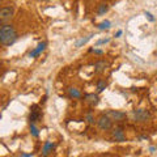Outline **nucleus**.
I'll return each instance as SVG.
<instances>
[{"label":"nucleus","instance_id":"5","mask_svg":"<svg viewBox=\"0 0 157 157\" xmlns=\"http://www.w3.org/2000/svg\"><path fill=\"white\" fill-rule=\"evenodd\" d=\"M132 115H134L135 122L143 123V122H147L151 118V111L147 110V109H137V110H134Z\"/></svg>","mask_w":157,"mask_h":157},{"label":"nucleus","instance_id":"18","mask_svg":"<svg viewBox=\"0 0 157 157\" xmlns=\"http://www.w3.org/2000/svg\"><path fill=\"white\" fill-rule=\"evenodd\" d=\"M30 134H32V136H34V137H38V136H39V130L37 128L36 123H30Z\"/></svg>","mask_w":157,"mask_h":157},{"label":"nucleus","instance_id":"7","mask_svg":"<svg viewBox=\"0 0 157 157\" xmlns=\"http://www.w3.org/2000/svg\"><path fill=\"white\" fill-rule=\"evenodd\" d=\"M111 135H113V139L115 141H118V143H123V141H126V135H124V131L122 127H115V128H113Z\"/></svg>","mask_w":157,"mask_h":157},{"label":"nucleus","instance_id":"1","mask_svg":"<svg viewBox=\"0 0 157 157\" xmlns=\"http://www.w3.org/2000/svg\"><path fill=\"white\" fill-rule=\"evenodd\" d=\"M17 38H18V34L13 25H11V24L2 25V28H0V43L3 46L13 45L17 41Z\"/></svg>","mask_w":157,"mask_h":157},{"label":"nucleus","instance_id":"13","mask_svg":"<svg viewBox=\"0 0 157 157\" xmlns=\"http://www.w3.org/2000/svg\"><path fill=\"white\" fill-rule=\"evenodd\" d=\"M107 86V81L104 80V78H101V80L97 81V93H102Z\"/></svg>","mask_w":157,"mask_h":157},{"label":"nucleus","instance_id":"17","mask_svg":"<svg viewBox=\"0 0 157 157\" xmlns=\"http://www.w3.org/2000/svg\"><path fill=\"white\" fill-rule=\"evenodd\" d=\"M85 121L88 122L89 124H93L94 123V117H93V110H89L85 114Z\"/></svg>","mask_w":157,"mask_h":157},{"label":"nucleus","instance_id":"19","mask_svg":"<svg viewBox=\"0 0 157 157\" xmlns=\"http://www.w3.org/2000/svg\"><path fill=\"white\" fill-rule=\"evenodd\" d=\"M110 42V38H104V39H98L96 42V46H100V45H106V43Z\"/></svg>","mask_w":157,"mask_h":157},{"label":"nucleus","instance_id":"9","mask_svg":"<svg viewBox=\"0 0 157 157\" xmlns=\"http://www.w3.org/2000/svg\"><path fill=\"white\" fill-rule=\"evenodd\" d=\"M84 98L90 106H97L100 104V96H98V93H88V94L84 96Z\"/></svg>","mask_w":157,"mask_h":157},{"label":"nucleus","instance_id":"12","mask_svg":"<svg viewBox=\"0 0 157 157\" xmlns=\"http://www.w3.org/2000/svg\"><path fill=\"white\" fill-rule=\"evenodd\" d=\"M68 96L71 98H81V92L76 89V88H68Z\"/></svg>","mask_w":157,"mask_h":157},{"label":"nucleus","instance_id":"3","mask_svg":"<svg viewBox=\"0 0 157 157\" xmlns=\"http://www.w3.org/2000/svg\"><path fill=\"white\" fill-rule=\"evenodd\" d=\"M97 126H98V128L100 130L107 131V130H110L113 127V119L106 114V113L105 114H101L100 117H98V119H97Z\"/></svg>","mask_w":157,"mask_h":157},{"label":"nucleus","instance_id":"6","mask_svg":"<svg viewBox=\"0 0 157 157\" xmlns=\"http://www.w3.org/2000/svg\"><path fill=\"white\" fill-rule=\"evenodd\" d=\"M106 114L109 115L113 121H115V122H123L127 118L126 113L124 111H119V110H107Z\"/></svg>","mask_w":157,"mask_h":157},{"label":"nucleus","instance_id":"23","mask_svg":"<svg viewBox=\"0 0 157 157\" xmlns=\"http://www.w3.org/2000/svg\"><path fill=\"white\" fill-rule=\"evenodd\" d=\"M122 33H123V32H122V30H118V32L115 33V38H119V37L122 36Z\"/></svg>","mask_w":157,"mask_h":157},{"label":"nucleus","instance_id":"2","mask_svg":"<svg viewBox=\"0 0 157 157\" xmlns=\"http://www.w3.org/2000/svg\"><path fill=\"white\" fill-rule=\"evenodd\" d=\"M14 8L13 7H3L0 11V24L2 25H7V24L13 18Z\"/></svg>","mask_w":157,"mask_h":157},{"label":"nucleus","instance_id":"14","mask_svg":"<svg viewBox=\"0 0 157 157\" xmlns=\"http://www.w3.org/2000/svg\"><path fill=\"white\" fill-rule=\"evenodd\" d=\"M107 11H109V4L107 3H101L100 6L97 7V13L100 14V16L101 14H105Z\"/></svg>","mask_w":157,"mask_h":157},{"label":"nucleus","instance_id":"22","mask_svg":"<svg viewBox=\"0 0 157 157\" xmlns=\"http://www.w3.org/2000/svg\"><path fill=\"white\" fill-rule=\"evenodd\" d=\"M34 153L32 152V153H21V157H33Z\"/></svg>","mask_w":157,"mask_h":157},{"label":"nucleus","instance_id":"8","mask_svg":"<svg viewBox=\"0 0 157 157\" xmlns=\"http://www.w3.org/2000/svg\"><path fill=\"white\" fill-rule=\"evenodd\" d=\"M47 46V42L46 41H42V42H39L37 47L36 48H33V50L29 52V58H37L38 55H41V54L45 51V48Z\"/></svg>","mask_w":157,"mask_h":157},{"label":"nucleus","instance_id":"11","mask_svg":"<svg viewBox=\"0 0 157 157\" xmlns=\"http://www.w3.org/2000/svg\"><path fill=\"white\" fill-rule=\"evenodd\" d=\"M54 148H55V144H54L52 141H50V140L45 141V144H43V148H42V156L43 157H47L52 152Z\"/></svg>","mask_w":157,"mask_h":157},{"label":"nucleus","instance_id":"16","mask_svg":"<svg viewBox=\"0 0 157 157\" xmlns=\"http://www.w3.org/2000/svg\"><path fill=\"white\" fill-rule=\"evenodd\" d=\"M110 26H111V22L109 21V20H105V21H102L97 25V28L100 29V30H109Z\"/></svg>","mask_w":157,"mask_h":157},{"label":"nucleus","instance_id":"20","mask_svg":"<svg viewBox=\"0 0 157 157\" xmlns=\"http://www.w3.org/2000/svg\"><path fill=\"white\" fill-rule=\"evenodd\" d=\"M144 14H145V17H147V18H148V20H149V21H151V22H155V21H156V18H155V16H153V14H152L151 12H148V11H145V12H144Z\"/></svg>","mask_w":157,"mask_h":157},{"label":"nucleus","instance_id":"21","mask_svg":"<svg viewBox=\"0 0 157 157\" xmlns=\"http://www.w3.org/2000/svg\"><path fill=\"white\" fill-rule=\"evenodd\" d=\"M89 52H94L97 55H102V54H104V50H101V48H89Z\"/></svg>","mask_w":157,"mask_h":157},{"label":"nucleus","instance_id":"4","mask_svg":"<svg viewBox=\"0 0 157 157\" xmlns=\"http://www.w3.org/2000/svg\"><path fill=\"white\" fill-rule=\"evenodd\" d=\"M43 113L39 105H32L30 107V114H29V122L30 123H38L42 121Z\"/></svg>","mask_w":157,"mask_h":157},{"label":"nucleus","instance_id":"15","mask_svg":"<svg viewBox=\"0 0 157 157\" xmlns=\"http://www.w3.org/2000/svg\"><path fill=\"white\" fill-rule=\"evenodd\" d=\"M92 37H93V34H89V36H88V37H85V38H81V39H78V41L76 42V47H82V46H84V45H86V43L88 42H89L90 41V39H92Z\"/></svg>","mask_w":157,"mask_h":157},{"label":"nucleus","instance_id":"24","mask_svg":"<svg viewBox=\"0 0 157 157\" xmlns=\"http://www.w3.org/2000/svg\"><path fill=\"white\" fill-rule=\"evenodd\" d=\"M156 151V147H149V152H155Z\"/></svg>","mask_w":157,"mask_h":157},{"label":"nucleus","instance_id":"10","mask_svg":"<svg viewBox=\"0 0 157 157\" xmlns=\"http://www.w3.org/2000/svg\"><path fill=\"white\" fill-rule=\"evenodd\" d=\"M109 62L107 60H98L94 64V73H104L109 68Z\"/></svg>","mask_w":157,"mask_h":157}]
</instances>
